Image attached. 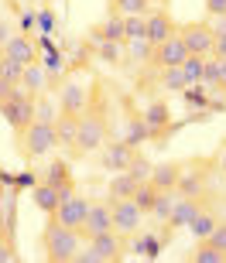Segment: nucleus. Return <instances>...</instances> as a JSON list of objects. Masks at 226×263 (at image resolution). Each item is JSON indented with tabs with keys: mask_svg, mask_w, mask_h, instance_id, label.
<instances>
[{
	"mask_svg": "<svg viewBox=\"0 0 226 263\" xmlns=\"http://www.w3.org/2000/svg\"><path fill=\"white\" fill-rule=\"evenodd\" d=\"M38 28H41V34H51V28H55V7H41V14H38Z\"/></svg>",
	"mask_w": 226,
	"mask_h": 263,
	"instance_id": "nucleus-40",
	"label": "nucleus"
},
{
	"mask_svg": "<svg viewBox=\"0 0 226 263\" xmlns=\"http://www.w3.org/2000/svg\"><path fill=\"white\" fill-rule=\"evenodd\" d=\"M110 229H113V202H110V198L93 202V205H89V212H86V222H82V236L93 239V236L110 233Z\"/></svg>",
	"mask_w": 226,
	"mask_h": 263,
	"instance_id": "nucleus-14",
	"label": "nucleus"
},
{
	"mask_svg": "<svg viewBox=\"0 0 226 263\" xmlns=\"http://www.w3.org/2000/svg\"><path fill=\"white\" fill-rule=\"evenodd\" d=\"M178 175H182V161H161V164L151 167V178H148V181L158 188V192H175Z\"/></svg>",
	"mask_w": 226,
	"mask_h": 263,
	"instance_id": "nucleus-19",
	"label": "nucleus"
},
{
	"mask_svg": "<svg viewBox=\"0 0 226 263\" xmlns=\"http://www.w3.org/2000/svg\"><path fill=\"white\" fill-rule=\"evenodd\" d=\"M188 82H185V76H182V68L178 65H171V68H161V89L165 92H182Z\"/></svg>",
	"mask_w": 226,
	"mask_h": 263,
	"instance_id": "nucleus-34",
	"label": "nucleus"
},
{
	"mask_svg": "<svg viewBox=\"0 0 226 263\" xmlns=\"http://www.w3.org/2000/svg\"><path fill=\"white\" fill-rule=\"evenodd\" d=\"M148 14H127V17H124V34H127V38H144V34H148Z\"/></svg>",
	"mask_w": 226,
	"mask_h": 263,
	"instance_id": "nucleus-35",
	"label": "nucleus"
},
{
	"mask_svg": "<svg viewBox=\"0 0 226 263\" xmlns=\"http://www.w3.org/2000/svg\"><path fill=\"white\" fill-rule=\"evenodd\" d=\"M21 72H24V65L0 51V79H7V82H21Z\"/></svg>",
	"mask_w": 226,
	"mask_h": 263,
	"instance_id": "nucleus-37",
	"label": "nucleus"
},
{
	"mask_svg": "<svg viewBox=\"0 0 226 263\" xmlns=\"http://www.w3.org/2000/svg\"><path fill=\"white\" fill-rule=\"evenodd\" d=\"M188 263H226V253L216 250V246H209L206 239H199L196 250L188 253Z\"/></svg>",
	"mask_w": 226,
	"mask_h": 263,
	"instance_id": "nucleus-27",
	"label": "nucleus"
},
{
	"mask_svg": "<svg viewBox=\"0 0 226 263\" xmlns=\"http://www.w3.org/2000/svg\"><path fill=\"white\" fill-rule=\"evenodd\" d=\"M89 198L86 195H79L76 188H72L69 195L59 202V212L51 215L55 222H62V226H69V229H76V233H82V222H86V212H89Z\"/></svg>",
	"mask_w": 226,
	"mask_h": 263,
	"instance_id": "nucleus-10",
	"label": "nucleus"
},
{
	"mask_svg": "<svg viewBox=\"0 0 226 263\" xmlns=\"http://www.w3.org/2000/svg\"><path fill=\"white\" fill-rule=\"evenodd\" d=\"M0 117L7 120V127L14 130V134H24V130L34 123V96L24 92V89H18L7 103H0Z\"/></svg>",
	"mask_w": 226,
	"mask_h": 263,
	"instance_id": "nucleus-7",
	"label": "nucleus"
},
{
	"mask_svg": "<svg viewBox=\"0 0 226 263\" xmlns=\"http://www.w3.org/2000/svg\"><path fill=\"white\" fill-rule=\"evenodd\" d=\"M130 198H134V205H137L141 212L148 215V212H151V205H154V198H158V188L151 185V181H141V185H137V192H134Z\"/></svg>",
	"mask_w": 226,
	"mask_h": 263,
	"instance_id": "nucleus-33",
	"label": "nucleus"
},
{
	"mask_svg": "<svg viewBox=\"0 0 226 263\" xmlns=\"http://www.w3.org/2000/svg\"><path fill=\"white\" fill-rule=\"evenodd\" d=\"M188 51H185V45H182V38H178V31L175 34H168L161 45H154L151 48V62L148 65H154V68H171V65H182V59H185Z\"/></svg>",
	"mask_w": 226,
	"mask_h": 263,
	"instance_id": "nucleus-15",
	"label": "nucleus"
},
{
	"mask_svg": "<svg viewBox=\"0 0 226 263\" xmlns=\"http://www.w3.org/2000/svg\"><path fill=\"white\" fill-rule=\"evenodd\" d=\"M182 99H185V106H188V109H206V103H209V89L202 86V82H196V86H185V89H182Z\"/></svg>",
	"mask_w": 226,
	"mask_h": 263,
	"instance_id": "nucleus-31",
	"label": "nucleus"
},
{
	"mask_svg": "<svg viewBox=\"0 0 226 263\" xmlns=\"http://www.w3.org/2000/svg\"><path fill=\"white\" fill-rule=\"evenodd\" d=\"M223 62H226V59H223Z\"/></svg>",
	"mask_w": 226,
	"mask_h": 263,
	"instance_id": "nucleus-48",
	"label": "nucleus"
},
{
	"mask_svg": "<svg viewBox=\"0 0 226 263\" xmlns=\"http://www.w3.org/2000/svg\"><path fill=\"white\" fill-rule=\"evenodd\" d=\"M72 188L76 185H69V188H55V185H48V181H34V185H31V202H34V209H38V212H45L51 219V215L59 212V202L65 195H69Z\"/></svg>",
	"mask_w": 226,
	"mask_h": 263,
	"instance_id": "nucleus-13",
	"label": "nucleus"
},
{
	"mask_svg": "<svg viewBox=\"0 0 226 263\" xmlns=\"http://www.w3.org/2000/svg\"><path fill=\"white\" fill-rule=\"evenodd\" d=\"M209 17H226V0H202Z\"/></svg>",
	"mask_w": 226,
	"mask_h": 263,
	"instance_id": "nucleus-41",
	"label": "nucleus"
},
{
	"mask_svg": "<svg viewBox=\"0 0 226 263\" xmlns=\"http://www.w3.org/2000/svg\"><path fill=\"white\" fill-rule=\"evenodd\" d=\"M144 117V127H148V137L151 144H161V140H168L171 137V106H168V99H154V103H148V109L141 113Z\"/></svg>",
	"mask_w": 226,
	"mask_h": 263,
	"instance_id": "nucleus-9",
	"label": "nucleus"
},
{
	"mask_svg": "<svg viewBox=\"0 0 226 263\" xmlns=\"http://www.w3.org/2000/svg\"><path fill=\"white\" fill-rule=\"evenodd\" d=\"M18 260V250L14 246H0V263H14Z\"/></svg>",
	"mask_w": 226,
	"mask_h": 263,
	"instance_id": "nucleus-46",
	"label": "nucleus"
},
{
	"mask_svg": "<svg viewBox=\"0 0 226 263\" xmlns=\"http://www.w3.org/2000/svg\"><path fill=\"white\" fill-rule=\"evenodd\" d=\"M151 4L154 0H110L107 14H120V17H127V14H151Z\"/></svg>",
	"mask_w": 226,
	"mask_h": 263,
	"instance_id": "nucleus-26",
	"label": "nucleus"
},
{
	"mask_svg": "<svg viewBox=\"0 0 226 263\" xmlns=\"http://www.w3.org/2000/svg\"><path fill=\"white\" fill-rule=\"evenodd\" d=\"M18 82H7V79H0V103H7L10 96H14V92H18Z\"/></svg>",
	"mask_w": 226,
	"mask_h": 263,
	"instance_id": "nucleus-44",
	"label": "nucleus"
},
{
	"mask_svg": "<svg viewBox=\"0 0 226 263\" xmlns=\"http://www.w3.org/2000/svg\"><path fill=\"white\" fill-rule=\"evenodd\" d=\"M0 209H4V195H0Z\"/></svg>",
	"mask_w": 226,
	"mask_h": 263,
	"instance_id": "nucleus-47",
	"label": "nucleus"
},
{
	"mask_svg": "<svg viewBox=\"0 0 226 263\" xmlns=\"http://www.w3.org/2000/svg\"><path fill=\"white\" fill-rule=\"evenodd\" d=\"M144 219H148V215L134 205V198H117V202H113V229L124 233L127 239L144 233Z\"/></svg>",
	"mask_w": 226,
	"mask_h": 263,
	"instance_id": "nucleus-11",
	"label": "nucleus"
},
{
	"mask_svg": "<svg viewBox=\"0 0 226 263\" xmlns=\"http://www.w3.org/2000/svg\"><path fill=\"white\" fill-rule=\"evenodd\" d=\"M55 134H59V147H65V151L72 154V147H76V134H79V120L59 113V120H55Z\"/></svg>",
	"mask_w": 226,
	"mask_h": 263,
	"instance_id": "nucleus-23",
	"label": "nucleus"
},
{
	"mask_svg": "<svg viewBox=\"0 0 226 263\" xmlns=\"http://www.w3.org/2000/svg\"><path fill=\"white\" fill-rule=\"evenodd\" d=\"M213 24L209 21H185L178 24V38L185 45L188 55H213Z\"/></svg>",
	"mask_w": 226,
	"mask_h": 263,
	"instance_id": "nucleus-8",
	"label": "nucleus"
},
{
	"mask_svg": "<svg viewBox=\"0 0 226 263\" xmlns=\"http://www.w3.org/2000/svg\"><path fill=\"white\" fill-rule=\"evenodd\" d=\"M206 243H209V246H216V250H223V253H226V215L216 222V229H213V233L206 236Z\"/></svg>",
	"mask_w": 226,
	"mask_h": 263,
	"instance_id": "nucleus-39",
	"label": "nucleus"
},
{
	"mask_svg": "<svg viewBox=\"0 0 226 263\" xmlns=\"http://www.w3.org/2000/svg\"><path fill=\"white\" fill-rule=\"evenodd\" d=\"M124 45H127V51L134 55V59H141V62H151V48H154V45H151L148 38H127Z\"/></svg>",
	"mask_w": 226,
	"mask_h": 263,
	"instance_id": "nucleus-38",
	"label": "nucleus"
},
{
	"mask_svg": "<svg viewBox=\"0 0 226 263\" xmlns=\"http://www.w3.org/2000/svg\"><path fill=\"white\" fill-rule=\"evenodd\" d=\"M0 246H14V233H10L7 219H4V209H0Z\"/></svg>",
	"mask_w": 226,
	"mask_h": 263,
	"instance_id": "nucleus-42",
	"label": "nucleus"
},
{
	"mask_svg": "<svg viewBox=\"0 0 226 263\" xmlns=\"http://www.w3.org/2000/svg\"><path fill=\"white\" fill-rule=\"evenodd\" d=\"M41 181H48V185H55V188H69V185H76V181H72V171H69V161H51V164L45 167Z\"/></svg>",
	"mask_w": 226,
	"mask_h": 263,
	"instance_id": "nucleus-24",
	"label": "nucleus"
},
{
	"mask_svg": "<svg viewBox=\"0 0 226 263\" xmlns=\"http://www.w3.org/2000/svg\"><path fill=\"white\" fill-rule=\"evenodd\" d=\"M127 250H130L127 236L117 233V229H110V233H99V236H93V239H86L72 263H120L127 256Z\"/></svg>",
	"mask_w": 226,
	"mask_h": 263,
	"instance_id": "nucleus-3",
	"label": "nucleus"
},
{
	"mask_svg": "<svg viewBox=\"0 0 226 263\" xmlns=\"http://www.w3.org/2000/svg\"><path fill=\"white\" fill-rule=\"evenodd\" d=\"M93 92H96V79L93 82H82V79H65L59 86V113L65 117H82L93 103Z\"/></svg>",
	"mask_w": 226,
	"mask_h": 263,
	"instance_id": "nucleus-6",
	"label": "nucleus"
},
{
	"mask_svg": "<svg viewBox=\"0 0 226 263\" xmlns=\"http://www.w3.org/2000/svg\"><path fill=\"white\" fill-rule=\"evenodd\" d=\"M182 76H185L188 86H196V82H202V68H206V55H185L182 59Z\"/></svg>",
	"mask_w": 226,
	"mask_h": 263,
	"instance_id": "nucleus-28",
	"label": "nucleus"
},
{
	"mask_svg": "<svg viewBox=\"0 0 226 263\" xmlns=\"http://www.w3.org/2000/svg\"><path fill=\"white\" fill-rule=\"evenodd\" d=\"M89 38L93 41H127V34H124V17H120V14H107V21L93 24Z\"/></svg>",
	"mask_w": 226,
	"mask_h": 263,
	"instance_id": "nucleus-20",
	"label": "nucleus"
},
{
	"mask_svg": "<svg viewBox=\"0 0 226 263\" xmlns=\"http://www.w3.org/2000/svg\"><path fill=\"white\" fill-rule=\"evenodd\" d=\"M124 140H127L134 151H137L141 144H151V137H148V127H144V117L141 113H130L127 120V134H124Z\"/></svg>",
	"mask_w": 226,
	"mask_h": 263,
	"instance_id": "nucleus-25",
	"label": "nucleus"
},
{
	"mask_svg": "<svg viewBox=\"0 0 226 263\" xmlns=\"http://www.w3.org/2000/svg\"><path fill=\"white\" fill-rule=\"evenodd\" d=\"M96 55H99V62L120 65L124 62V41H96Z\"/></svg>",
	"mask_w": 226,
	"mask_h": 263,
	"instance_id": "nucleus-32",
	"label": "nucleus"
},
{
	"mask_svg": "<svg viewBox=\"0 0 226 263\" xmlns=\"http://www.w3.org/2000/svg\"><path fill=\"white\" fill-rule=\"evenodd\" d=\"M213 161H216V171H223V175H226V140L219 144V151L213 154Z\"/></svg>",
	"mask_w": 226,
	"mask_h": 263,
	"instance_id": "nucleus-45",
	"label": "nucleus"
},
{
	"mask_svg": "<svg viewBox=\"0 0 226 263\" xmlns=\"http://www.w3.org/2000/svg\"><path fill=\"white\" fill-rule=\"evenodd\" d=\"M213 175H216L213 157H188V161H182V175H178L175 192L178 195H209Z\"/></svg>",
	"mask_w": 226,
	"mask_h": 263,
	"instance_id": "nucleus-5",
	"label": "nucleus"
},
{
	"mask_svg": "<svg viewBox=\"0 0 226 263\" xmlns=\"http://www.w3.org/2000/svg\"><path fill=\"white\" fill-rule=\"evenodd\" d=\"M110 130H113V120H110V103H107V92H103V82H96L93 103H89V109L79 117V134H76L72 157L96 154L99 147L110 140Z\"/></svg>",
	"mask_w": 226,
	"mask_h": 263,
	"instance_id": "nucleus-1",
	"label": "nucleus"
},
{
	"mask_svg": "<svg viewBox=\"0 0 226 263\" xmlns=\"http://www.w3.org/2000/svg\"><path fill=\"white\" fill-rule=\"evenodd\" d=\"M134 154H137V151H134L127 140H107V144L96 151V161H99L103 171L113 175V171H127V164L134 161Z\"/></svg>",
	"mask_w": 226,
	"mask_h": 263,
	"instance_id": "nucleus-12",
	"label": "nucleus"
},
{
	"mask_svg": "<svg viewBox=\"0 0 226 263\" xmlns=\"http://www.w3.org/2000/svg\"><path fill=\"white\" fill-rule=\"evenodd\" d=\"M219 219H223V212H219V205H216L213 198L206 195V202L199 205V212L192 215V222H188L185 229L192 233V239L199 243V239H206V236L213 233V229H216V222H219Z\"/></svg>",
	"mask_w": 226,
	"mask_h": 263,
	"instance_id": "nucleus-16",
	"label": "nucleus"
},
{
	"mask_svg": "<svg viewBox=\"0 0 226 263\" xmlns=\"http://www.w3.org/2000/svg\"><path fill=\"white\" fill-rule=\"evenodd\" d=\"M34 120L55 123V120H59V103H51V96L38 92V96H34Z\"/></svg>",
	"mask_w": 226,
	"mask_h": 263,
	"instance_id": "nucleus-30",
	"label": "nucleus"
},
{
	"mask_svg": "<svg viewBox=\"0 0 226 263\" xmlns=\"http://www.w3.org/2000/svg\"><path fill=\"white\" fill-rule=\"evenodd\" d=\"M144 21H148V34H144V38H148L151 45H161L168 34H175V31H178V24H175V17H171V10H168V7L151 10Z\"/></svg>",
	"mask_w": 226,
	"mask_h": 263,
	"instance_id": "nucleus-18",
	"label": "nucleus"
},
{
	"mask_svg": "<svg viewBox=\"0 0 226 263\" xmlns=\"http://www.w3.org/2000/svg\"><path fill=\"white\" fill-rule=\"evenodd\" d=\"M82 243H86V236L69 229V226L55 222V219H48V226L41 229V250H45V260L48 263H72L76 253L82 250Z\"/></svg>",
	"mask_w": 226,
	"mask_h": 263,
	"instance_id": "nucleus-2",
	"label": "nucleus"
},
{
	"mask_svg": "<svg viewBox=\"0 0 226 263\" xmlns=\"http://www.w3.org/2000/svg\"><path fill=\"white\" fill-rule=\"evenodd\" d=\"M24 92H31V96H38V92H48V76H45V65L41 62H31V65H24V72H21V82H18Z\"/></svg>",
	"mask_w": 226,
	"mask_h": 263,
	"instance_id": "nucleus-21",
	"label": "nucleus"
},
{
	"mask_svg": "<svg viewBox=\"0 0 226 263\" xmlns=\"http://www.w3.org/2000/svg\"><path fill=\"white\" fill-rule=\"evenodd\" d=\"M34 28H38V17H34L31 10H21V31H24V34H31Z\"/></svg>",
	"mask_w": 226,
	"mask_h": 263,
	"instance_id": "nucleus-43",
	"label": "nucleus"
},
{
	"mask_svg": "<svg viewBox=\"0 0 226 263\" xmlns=\"http://www.w3.org/2000/svg\"><path fill=\"white\" fill-rule=\"evenodd\" d=\"M151 167H154V164H151L144 154H134V161L127 164V175L134 178V181H148V178H151Z\"/></svg>",
	"mask_w": 226,
	"mask_h": 263,
	"instance_id": "nucleus-36",
	"label": "nucleus"
},
{
	"mask_svg": "<svg viewBox=\"0 0 226 263\" xmlns=\"http://www.w3.org/2000/svg\"><path fill=\"white\" fill-rule=\"evenodd\" d=\"M175 195H178V192H158L154 205H151V212H148L154 222H161V226L168 222V215H171V205H175Z\"/></svg>",
	"mask_w": 226,
	"mask_h": 263,
	"instance_id": "nucleus-29",
	"label": "nucleus"
},
{
	"mask_svg": "<svg viewBox=\"0 0 226 263\" xmlns=\"http://www.w3.org/2000/svg\"><path fill=\"white\" fill-rule=\"evenodd\" d=\"M4 55H10L14 62H21V65H31V62H41V55H38V41L31 38V34H10L7 38V45H4Z\"/></svg>",
	"mask_w": 226,
	"mask_h": 263,
	"instance_id": "nucleus-17",
	"label": "nucleus"
},
{
	"mask_svg": "<svg viewBox=\"0 0 226 263\" xmlns=\"http://www.w3.org/2000/svg\"><path fill=\"white\" fill-rule=\"evenodd\" d=\"M14 144H18V154L24 161H38V157H48L55 147H59V134H55V123H45V120H34L24 134H14Z\"/></svg>",
	"mask_w": 226,
	"mask_h": 263,
	"instance_id": "nucleus-4",
	"label": "nucleus"
},
{
	"mask_svg": "<svg viewBox=\"0 0 226 263\" xmlns=\"http://www.w3.org/2000/svg\"><path fill=\"white\" fill-rule=\"evenodd\" d=\"M137 185H141V181H134L127 171H113V178H110V185H107V198H110V202L130 198L134 192H137Z\"/></svg>",
	"mask_w": 226,
	"mask_h": 263,
	"instance_id": "nucleus-22",
	"label": "nucleus"
}]
</instances>
